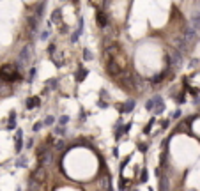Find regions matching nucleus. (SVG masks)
<instances>
[{
  "mask_svg": "<svg viewBox=\"0 0 200 191\" xmlns=\"http://www.w3.org/2000/svg\"><path fill=\"white\" fill-rule=\"evenodd\" d=\"M85 74H87V69H82L80 73H78V74H76V80H78V81H82V80L85 78Z\"/></svg>",
  "mask_w": 200,
  "mask_h": 191,
  "instance_id": "nucleus-10",
  "label": "nucleus"
},
{
  "mask_svg": "<svg viewBox=\"0 0 200 191\" xmlns=\"http://www.w3.org/2000/svg\"><path fill=\"white\" fill-rule=\"evenodd\" d=\"M83 59L85 60H92V53H90V50H87V48L83 50Z\"/></svg>",
  "mask_w": 200,
  "mask_h": 191,
  "instance_id": "nucleus-9",
  "label": "nucleus"
},
{
  "mask_svg": "<svg viewBox=\"0 0 200 191\" xmlns=\"http://www.w3.org/2000/svg\"><path fill=\"white\" fill-rule=\"evenodd\" d=\"M138 149H140V151H147V145H144V143H138Z\"/></svg>",
  "mask_w": 200,
  "mask_h": 191,
  "instance_id": "nucleus-15",
  "label": "nucleus"
},
{
  "mask_svg": "<svg viewBox=\"0 0 200 191\" xmlns=\"http://www.w3.org/2000/svg\"><path fill=\"white\" fill-rule=\"evenodd\" d=\"M103 62H105L106 73L114 78H119L122 73H126L127 57L122 50V46L117 41L105 43V46H103Z\"/></svg>",
  "mask_w": 200,
  "mask_h": 191,
  "instance_id": "nucleus-1",
  "label": "nucleus"
},
{
  "mask_svg": "<svg viewBox=\"0 0 200 191\" xmlns=\"http://www.w3.org/2000/svg\"><path fill=\"white\" fill-rule=\"evenodd\" d=\"M36 106H39V97H30L27 101V108H36Z\"/></svg>",
  "mask_w": 200,
  "mask_h": 191,
  "instance_id": "nucleus-7",
  "label": "nucleus"
},
{
  "mask_svg": "<svg viewBox=\"0 0 200 191\" xmlns=\"http://www.w3.org/2000/svg\"><path fill=\"white\" fill-rule=\"evenodd\" d=\"M48 36H50V32H48V30H44V32H42V34H41V39H46Z\"/></svg>",
  "mask_w": 200,
  "mask_h": 191,
  "instance_id": "nucleus-16",
  "label": "nucleus"
},
{
  "mask_svg": "<svg viewBox=\"0 0 200 191\" xmlns=\"http://www.w3.org/2000/svg\"><path fill=\"white\" fill-rule=\"evenodd\" d=\"M152 103H154V113H161V111L165 110V103H163V97H152Z\"/></svg>",
  "mask_w": 200,
  "mask_h": 191,
  "instance_id": "nucleus-4",
  "label": "nucleus"
},
{
  "mask_svg": "<svg viewBox=\"0 0 200 191\" xmlns=\"http://www.w3.org/2000/svg\"><path fill=\"white\" fill-rule=\"evenodd\" d=\"M60 16H62V14H60V11H53L52 20H53V21H60Z\"/></svg>",
  "mask_w": 200,
  "mask_h": 191,
  "instance_id": "nucleus-11",
  "label": "nucleus"
},
{
  "mask_svg": "<svg viewBox=\"0 0 200 191\" xmlns=\"http://www.w3.org/2000/svg\"><path fill=\"white\" fill-rule=\"evenodd\" d=\"M96 21H97V25H99V29H106V25H108V18H106V12L105 11H97L96 12Z\"/></svg>",
  "mask_w": 200,
  "mask_h": 191,
  "instance_id": "nucleus-3",
  "label": "nucleus"
},
{
  "mask_svg": "<svg viewBox=\"0 0 200 191\" xmlns=\"http://www.w3.org/2000/svg\"><path fill=\"white\" fill-rule=\"evenodd\" d=\"M53 122H55L53 117H46V119H44V124H53Z\"/></svg>",
  "mask_w": 200,
  "mask_h": 191,
  "instance_id": "nucleus-13",
  "label": "nucleus"
},
{
  "mask_svg": "<svg viewBox=\"0 0 200 191\" xmlns=\"http://www.w3.org/2000/svg\"><path fill=\"white\" fill-rule=\"evenodd\" d=\"M21 136H23V133H21V129L16 131V152H20L21 151V143H23V140H21Z\"/></svg>",
  "mask_w": 200,
  "mask_h": 191,
  "instance_id": "nucleus-6",
  "label": "nucleus"
},
{
  "mask_svg": "<svg viewBox=\"0 0 200 191\" xmlns=\"http://www.w3.org/2000/svg\"><path fill=\"white\" fill-rule=\"evenodd\" d=\"M179 117H181V110H177L175 113H174V119H179Z\"/></svg>",
  "mask_w": 200,
  "mask_h": 191,
  "instance_id": "nucleus-17",
  "label": "nucleus"
},
{
  "mask_svg": "<svg viewBox=\"0 0 200 191\" xmlns=\"http://www.w3.org/2000/svg\"><path fill=\"white\" fill-rule=\"evenodd\" d=\"M147 179H149V173H147V170L144 168V172L140 173V182H147Z\"/></svg>",
  "mask_w": 200,
  "mask_h": 191,
  "instance_id": "nucleus-8",
  "label": "nucleus"
},
{
  "mask_svg": "<svg viewBox=\"0 0 200 191\" xmlns=\"http://www.w3.org/2000/svg\"><path fill=\"white\" fill-rule=\"evenodd\" d=\"M0 78L4 81H7V83L16 81L20 80V71H18V67L14 64H5V66L0 67Z\"/></svg>",
  "mask_w": 200,
  "mask_h": 191,
  "instance_id": "nucleus-2",
  "label": "nucleus"
},
{
  "mask_svg": "<svg viewBox=\"0 0 200 191\" xmlns=\"http://www.w3.org/2000/svg\"><path fill=\"white\" fill-rule=\"evenodd\" d=\"M152 106H154V103H152V99H149L147 103H145V108H147V110H152Z\"/></svg>",
  "mask_w": 200,
  "mask_h": 191,
  "instance_id": "nucleus-12",
  "label": "nucleus"
},
{
  "mask_svg": "<svg viewBox=\"0 0 200 191\" xmlns=\"http://www.w3.org/2000/svg\"><path fill=\"white\" fill-rule=\"evenodd\" d=\"M133 108H135V101H133V99L126 101V103H124V106H120V113H129Z\"/></svg>",
  "mask_w": 200,
  "mask_h": 191,
  "instance_id": "nucleus-5",
  "label": "nucleus"
},
{
  "mask_svg": "<svg viewBox=\"0 0 200 191\" xmlns=\"http://www.w3.org/2000/svg\"><path fill=\"white\" fill-rule=\"evenodd\" d=\"M41 128H42V122H37V124L34 126V131H39Z\"/></svg>",
  "mask_w": 200,
  "mask_h": 191,
  "instance_id": "nucleus-14",
  "label": "nucleus"
},
{
  "mask_svg": "<svg viewBox=\"0 0 200 191\" xmlns=\"http://www.w3.org/2000/svg\"><path fill=\"white\" fill-rule=\"evenodd\" d=\"M69 121V119H67V117H60V124H66V122Z\"/></svg>",
  "mask_w": 200,
  "mask_h": 191,
  "instance_id": "nucleus-18",
  "label": "nucleus"
}]
</instances>
